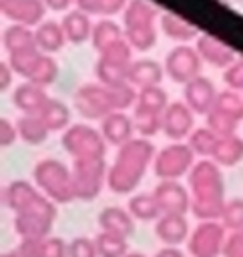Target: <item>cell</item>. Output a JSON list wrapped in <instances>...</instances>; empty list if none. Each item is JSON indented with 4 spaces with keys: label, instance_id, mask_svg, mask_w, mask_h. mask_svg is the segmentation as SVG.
<instances>
[{
    "label": "cell",
    "instance_id": "42",
    "mask_svg": "<svg viewBox=\"0 0 243 257\" xmlns=\"http://www.w3.org/2000/svg\"><path fill=\"white\" fill-rule=\"evenodd\" d=\"M66 255L68 257H98L96 243L94 239H88V237H74L66 245Z\"/></svg>",
    "mask_w": 243,
    "mask_h": 257
},
{
    "label": "cell",
    "instance_id": "40",
    "mask_svg": "<svg viewBox=\"0 0 243 257\" xmlns=\"http://www.w3.org/2000/svg\"><path fill=\"white\" fill-rule=\"evenodd\" d=\"M161 118H163V112H153V110H147V108H141V106L133 108L135 128L145 139H151L153 135H157L161 131Z\"/></svg>",
    "mask_w": 243,
    "mask_h": 257
},
{
    "label": "cell",
    "instance_id": "8",
    "mask_svg": "<svg viewBox=\"0 0 243 257\" xmlns=\"http://www.w3.org/2000/svg\"><path fill=\"white\" fill-rule=\"evenodd\" d=\"M195 163L197 157L187 141L171 143L157 151L153 159V173L159 177V181H179L181 177L191 173Z\"/></svg>",
    "mask_w": 243,
    "mask_h": 257
},
{
    "label": "cell",
    "instance_id": "33",
    "mask_svg": "<svg viewBox=\"0 0 243 257\" xmlns=\"http://www.w3.org/2000/svg\"><path fill=\"white\" fill-rule=\"evenodd\" d=\"M44 124L48 126L50 133H58V131H66L72 122H70V108L62 102V100H56V98H48V102L44 104V108L40 110L38 114Z\"/></svg>",
    "mask_w": 243,
    "mask_h": 257
},
{
    "label": "cell",
    "instance_id": "41",
    "mask_svg": "<svg viewBox=\"0 0 243 257\" xmlns=\"http://www.w3.org/2000/svg\"><path fill=\"white\" fill-rule=\"evenodd\" d=\"M219 221L223 223V227L227 231L243 229V199L235 197V199L225 201V207H223V213H221Z\"/></svg>",
    "mask_w": 243,
    "mask_h": 257
},
{
    "label": "cell",
    "instance_id": "14",
    "mask_svg": "<svg viewBox=\"0 0 243 257\" xmlns=\"http://www.w3.org/2000/svg\"><path fill=\"white\" fill-rule=\"evenodd\" d=\"M193 131H195V112L189 108V104L185 100L169 102V106L163 110L161 133L173 143H181L187 141Z\"/></svg>",
    "mask_w": 243,
    "mask_h": 257
},
{
    "label": "cell",
    "instance_id": "48",
    "mask_svg": "<svg viewBox=\"0 0 243 257\" xmlns=\"http://www.w3.org/2000/svg\"><path fill=\"white\" fill-rule=\"evenodd\" d=\"M153 257H185V253L179 249V247H163V249H159Z\"/></svg>",
    "mask_w": 243,
    "mask_h": 257
},
{
    "label": "cell",
    "instance_id": "39",
    "mask_svg": "<svg viewBox=\"0 0 243 257\" xmlns=\"http://www.w3.org/2000/svg\"><path fill=\"white\" fill-rule=\"evenodd\" d=\"M135 106H141V108H147V110H153V112H163L169 106V96H167V92H165V88L161 84L147 86V88L139 90Z\"/></svg>",
    "mask_w": 243,
    "mask_h": 257
},
{
    "label": "cell",
    "instance_id": "16",
    "mask_svg": "<svg viewBox=\"0 0 243 257\" xmlns=\"http://www.w3.org/2000/svg\"><path fill=\"white\" fill-rule=\"evenodd\" d=\"M0 10L6 20L12 24H22L28 28H36L46 14V6L42 0H0Z\"/></svg>",
    "mask_w": 243,
    "mask_h": 257
},
{
    "label": "cell",
    "instance_id": "46",
    "mask_svg": "<svg viewBox=\"0 0 243 257\" xmlns=\"http://www.w3.org/2000/svg\"><path fill=\"white\" fill-rule=\"evenodd\" d=\"M14 68L10 66V62L8 60H2L0 62V88H2V92H6L10 86H12V78H14Z\"/></svg>",
    "mask_w": 243,
    "mask_h": 257
},
{
    "label": "cell",
    "instance_id": "45",
    "mask_svg": "<svg viewBox=\"0 0 243 257\" xmlns=\"http://www.w3.org/2000/svg\"><path fill=\"white\" fill-rule=\"evenodd\" d=\"M18 139H20V137H18V126H16V122H12L10 118L2 116V118H0V145H2L4 149H8V147H12Z\"/></svg>",
    "mask_w": 243,
    "mask_h": 257
},
{
    "label": "cell",
    "instance_id": "43",
    "mask_svg": "<svg viewBox=\"0 0 243 257\" xmlns=\"http://www.w3.org/2000/svg\"><path fill=\"white\" fill-rule=\"evenodd\" d=\"M223 78H225L227 88L243 92V58H237L231 66H227L223 72Z\"/></svg>",
    "mask_w": 243,
    "mask_h": 257
},
{
    "label": "cell",
    "instance_id": "37",
    "mask_svg": "<svg viewBox=\"0 0 243 257\" xmlns=\"http://www.w3.org/2000/svg\"><path fill=\"white\" fill-rule=\"evenodd\" d=\"M131 0H76V8L88 12L90 16L112 18L118 12H125Z\"/></svg>",
    "mask_w": 243,
    "mask_h": 257
},
{
    "label": "cell",
    "instance_id": "28",
    "mask_svg": "<svg viewBox=\"0 0 243 257\" xmlns=\"http://www.w3.org/2000/svg\"><path fill=\"white\" fill-rule=\"evenodd\" d=\"M66 245L58 237H42V239H22L16 247L24 257H68Z\"/></svg>",
    "mask_w": 243,
    "mask_h": 257
},
{
    "label": "cell",
    "instance_id": "4",
    "mask_svg": "<svg viewBox=\"0 0 243 257\" xmlns=\"http://www.w3.org/2000/svg\"><path fill=\"white\" fill-rule=\"evenodd\" d=\"M159 8L149 0H131L123 12V28L125 38L133 46V50L147 52L157 44V28H159Z\"/></svg>",
    "mask_w": 243,
    "mask_h": 257
},
{
    "label": "cell",
    "instance_id": "3",
    "mask_svg": "<svg viewBox=\"0 0 243 257\" xmlns=\"http://www.w3.org/2000/svg\"><path fill=\"white\" fill-rule=\"evenodd\" d=\"M137 94L139 90L129 82L120 86H106L96 80L76 88L72 96V104L82 118L102 120L110 112L133 108L137 102Z\"/></svg>",
    "mask_w": 243,
    "mask_h": 257
},
{
    "label": "cell",
    "instance_id": "38",
    "mask_svg": "<svg viewBox=\"0 0 243 257\" xmlns=\"http://www.w3.org/2000/svg\"><path fill=\"white\" fill-rule=\"evenodd\" d=\"M98 257H125L129 253V239L100 231L94 237Z\"/></svg>",
    "mask_w": 243,
    "mask_h": 257
},
{
    "label": "cell",
    "instance_id": "44",
    "mask_svg": "<svg viewBox=\"0 0 243 257\" xmlns=\"http://www.w3.org/2000/svg\"><path fill=\"white\" fill-rule=\"evenodd\" d=\"M221 257H243V229L229 231Z\"/></svg>",
    "mask_w": 243,
    "mask_h": 257
},
{
    "label": "cell",
    "instance_id": "20",
    "mask_svg": "<svg viewBox=\"0 0 243 257\" xmlns=\"http://www.w3.org/2000/svg\"><path fill=\"white\" fill-rule=\"evenodd\" d=\"M100 133L106 141V145L110 147H123L127 145L131 139H135V120L131 114H127V110H116L110 112L108 116H104L100 120Z\"/></svg>",
    "mask_w": 243,
    "mask_h": 257
},
{
    "label": "cell",
    "instance_id": "27",
    "mask_svg": "<svg viewBox=\"0 0 243 257\" xmlns=\"http://www.w3.org/2000/svg\"><path fill=\"white\" fill-rule=\"evenodd\" d=\"M34 38H36L38 50L44 52V54H56L68 42L62 24L56 22V20H42L34 28Z\"/></svg>",
    "mask_w": 243,
    "mask_h": 257
},
{
    "label": "cell",
    "instance_id": "2",
    "mask_svg": "<svg viewBox=\"0 0 243 257\" xmlns=\"http://www.w3.org/2000/svg\"><path fill=\"white\" fill-rule=\"evenodd\" d=\"M157 149L145 137H135L127 145L118 147L114 161L108 165L106 187L116 195L133 193L143 181L149 167H153V159Z\"/></svg>",
    "mask_w": 243,
    "mask_h": 257
},
{
    "label": "cell",
    "instance_id": "19",
    "mask_svg": "<svg viewBox=\"0 0 243 257\" xmlns=\"http://www.w3.org/2000/svg\"><path fill=\"white\" fill-rule=\"evenodd\" d=\"M189 235H191V229H189L187 215L163 213L155 221V237L167 247H179L181 243L189 241Z\"/></svg>",
    "mask_w": 243,
    "mask_h": 257
},
{
    "label": "cell",
    "instance_id": "10",
    "mask_svg": "<svg viewBox=\"0 0 243 257\" xmlns=\"http://www.w3.org/2000/svg\"><path fill=\"white\" fill-rule=\"evenodd\" d=\"M207 126L219 137L235 135L237 124L243 120V94L237 90H221L213 110L205 116Z\"/></svg>",
    "mask_w": 243,
    "mask_h": 257
},
{
    "label": "cell",
    "instance_id": "29",
    "mask_svg": "<svg viewBox=\"0 0 243 257\" xmlns=\"http://www.w3.org/2000/svg\"><path fill=\"white\" fill-rule=\"evenodd\" d=\"M2 46L8 52V56L30 50V48H38L34 38V28H28L22 24H10L2 32Z\"/></svg>",
    "mask_w": 243,
    "mask_h": 257
},
{
    "label": "cell",
    "instance_id": "50",
    "mask_svg": "<svg viewBox=\"0 0 243 257\" xmlns=\"http://www.w3.org/2000/svg\"><path fill=\"white\" fill-rule=\"evenodd\" d=\"M125 257H147V255H143V253H137V251H129Z\"/></svg>",
    "mask_w": 243,
    "mask_h": 257
},
{
    "label": "cell",
    "instance_id": "36",
    "mask_svg": "<svg viewBox=\"0 0 243 257\" xmlns=\"http://www.w3.org/2000/svg\"><path fill=\"white\" fill-rule=\"evenodd\" d=\"M217 143H219V135L211 131L209 126H195V131L187 139V145L191 147L195 157H203V159L213 157Z\"/></svg>",
    "mask_w": 243,
    "mask_h": 257
},
{
    "label": "cell",
    "instance_id": "35",
    "mask_svg": "<svg viewBox=\"0 0 243 257\" xmlns=\"http://www.w3.org/2000/svg\"><path fill=\"white\" fill-rule=\"evenodd\" d=\"M58 72H60V68H58V62H56V58L52 56V54H40L38 56V60L34 62V66H32V70L28 72V76L24 78V80H28V82H34V84H38V86H50L56 78H58Z\"/></svg>",
    "mask_w": 243,
    "mask_h": 257
},
{
    "label": "cell",
    "instance_id": "15",
    "mask_svg": "<svg viewBox=\"0 0 243 257\" xmlns=\"http://www.w3.org/2000/svg\"><path fill=\"white\" fill-rule=\"evenodd\" d=\"M153 195L163 213L187 215L191 211V193L181 181H159Z\"/></svg>",
    "mask_w": 243,
    "mask_h": 257
},
{
    "label": "cell",
    "instance_id": "47",
    "mask_svg": "<svg viewBox=\"0 0 243 257\" xmlns=\"http://www.w3.org/2000/svg\"><path fill=\"white\" fill-rule=\"evenodd\" d=\"M42 2L52 12H68V10H72L70 6L76 4V0H42Z\"/></svg>",
    "mask_w": 243,
    "mask_h": 257
},
{
    "label": "cell",
    "instance_id": "17",
    "mask_svg": "<svg viewBox=\"0 0 243 257\" xmlns=\"http://www.w3.org/2000/svg\"><path fill=\"white\" fill-rule=\"evenodd\" d=\"M217 96H219V92H217L213 80L203 76V74L193 78L191 82H187L183 86V100L189 104V108L195 114L207 116L213 110V106L217 102Z\"/></svg>",
    "mask_w": 243,
    "mask_h": 257
},
{
    "label": "cell",
    "instance_id": "9",
    "mask_svg": "<svg viewBox=\"0 0 243 257\" xmlns=\"http://www.w3.org/2000/svg\"><path fill=\"white\" fill-rule=\"evenodd\" d=\"M62 147L76 161V159H104L108 145L100 128H92L90 124L76 122L62 133Z\"/></svg>",
    "mask_w": 243,
    "mask_h": 257
},
{
    "label": "cell",
    "instance_id": "32",
    "mask_svg": "<svg viewBox=\"0 0 243 257\" xmlns=\"http://www.w3.org/2000/svg\"><path fill=\"white\" fill-rule=\"evenodd\" d=\"M219 167H233L243 161V139L237 135L219 137L215 153L211 157Z\"/></svg>",
    "mask_w": 243,
    "mask_h": 257
},
{
    "label": "cell",
    "instance_id": "30",
    "mask_svg": "<svg viewBox=\"0 0 243 257\" xmlns=\"http://www.w3.org/2000/svg\"><path fill=\"white\" fill-rule=\"evenodd\" d=\"M120 38H125V28L118 22H114L112 18H100V20L94 22L90 44L100 54L102 50H106L110 44L118 42Z\"/></svg>",
    "mask_w": 243,
    "mask_h": 257
},
{
    "label": "cell",
    "instance_id": "6",
    "mask_svg": "<svg viewBox=\"0 0 243 257\" xmlns=\"http://www.w3.org/2000/svg\"><path fill=\"white\" fill-rule=\"evenodd\" d=\"M2 203L14 215H18V213H42V215H48L54 219L58 215L56 203L50 201L46 195H42L34 183H28L24 179H14L2 189Z\"/></svg>",
    "mask_w": 243,
    "mask_h": 257
},
{
    "label": "cell",
    "instance_id": "11",
    "mask_svg": "<svg viewBox=\"0 0 243 257\" xmlns=\"http://www.w3.org/2000/svg\"><path fill=\"white\" fill-rule=\"evenodd\" d=\"M108 165L104 159H76L72 163L74 193L80 201H92L106 185Z\"/></svg>",
    "mask_w": 243,
    "mask_h": 257
},
{
    "label": "cell",
    "instance_id": "22",
    "mask_svg": "<svg viewBox=\"0 0 243 257\" xmlns=\"http://www.w3.org/2000/svg\"><path fill=\"white\" fill-rule=\"evenodd\" d=\"M98 227L104 233H112L129 239L135 233V217L125 207H118V205L104 207L98 213Z\"/></svg>",
    "mask_w": 243,
    "mask_h": 257
},
{
    "label": "cell",
    "instance_id": "21",
    "mask_svg": "<svg viewBox=\"0 0 243 257\" xmlns=\"http://www.w3.org/2000/svg\"><path fill=\"white\" fill-rule=\"evenodd\" d=\"M165 76V66L153 58H135L129 66V76L127 82L133 84L137 90L147 88V86H157L161 84Z\"/></svg>",
    "mask_w": 243,
    "mask_h": 257
},
{
    "label": "cell",
    "instance_id": "12",
    "mask_svg": "<svg viewBox=\"0 0 243 257\" xmlns=\"http://www.w3.org/2000/svg\"><path fill=\"white\" fill-rule=\"evenodd\" d=\"M165 74L177 82V84H187L193 78L201 76V68H203V58L197 52L195 46L191 44H177L175 48H171L165 56Z\"/></svg>",
    "mask_w": 243,
    "mask_h": 257
},
{
    "label": "cell",
    "instance_id": "31",
    "mask_svg": "<svg viewBox=\"0 0 243 257\" xmlns=\"http://www.w3.org/2000/svg\"><path fill=\"white\" fill-rule=\"evenodd\" d=\"M16 126H18V137L22 143H26L28 147H38L42 145L50 131L48 126L44 124V120L38 116V114H22L18 120H16Z\"/></svg>",
    "mask_w": 243,
    "mask_h": 257
},
{
    "label": "cell",
    "instance_id": "5",
    "mask_svg": "<svg viewBox=\"0 0 243 257\" xmlns=\"http://www.w3.org/2000/svg\"><path fill=\"white\" fill-rule=\"evenodd\" d=\"M34 185L40 189L42 195H46L50 201L56 205H66L76 199L74 193V179H72V169L60 163L58 159H42L34 165L32 171Z\"/></svg>",
    "mask_w": 243,
    "mask_h": 257
},
{
    "label": "cell",
    "instance_id": "26",
    "mask_svg": "<svg viewBox=\"0 0 243 257\" xmlns=\"http://www.w3.org/2000/svg\"><path fill=\"white\" fill-rule=\"evenodd\" d=\"M54 217L42 213H18L14 215V231L20 239H42L52 233Z\"/></svg>",
    "mask_w": 243,
    "mask_h": 257
},
{
    "label": "cell",
    "instance_id": "49",
    "mask_svg": "<svg viewBox=\"0 0 243 257\" xmlns=\"http://www.w3.org/2000/svg\"><path fill=\"white\" fill-rule=\"evenodd\" d=\"M2 257H24V255H22L18 249H12V251H4Z\"/></svg>",
    "mask_w": 243,
    "mask_h": 257
},
{
    "label": "cell",
    "instance_id": "23",
    "mask_svg": "<svg viewBox=\"0 0 243 257\" xmlns=\"http://www.w3.org/2000/svg\"><path fill=\"white\" fill-rule=\"evenodd\" d=\"M48 94L44 86H38L34 82L24 80L22 84H18L12 92V102L14 106L24 112V114H40V110L44 108V104L48 102Z\"/></svg>",
    "mask_w": 243,
    "mask_h": 257
},
{
    "label": "cell",
    "instance_id": "34",
    "mask_svg": "<svg viewBox=\"0 0 243 257\" xmlns=\"http://www.w3.org/2000/svg\"><path fill=\"white\" fill-rule=\"evenodd\" d=\"M129 213L135 217V221H157L163 211L155 199L153 193H137L129 199V205H127Z\"/></svg>",
    "mask_w": 243,
    "mask_h": 257
},
{
    "label": "cell",
    "instance_id": "1",
    "mask_svg": "<svg viewBox=\"0 0 243 257\" xmlns=\"http://www.w3.org/2000/svg\"><path fill=\"white\" fill-rule=\"evenodd\" d=\"M187 179L191 213L199 221H219L225 207V183L221 167L213 159H201L195 163Z\"/></svg>",
    "mask_w": 243,
    "mask_h": 257
},
{
    "label": "cell",
    "instance_id": "13",
    "mask_svg": "<svg viewBox=\"0 0 243 257\" xmlns=\"http://www.w3.org/2000/svg\"><path fill=\"white\" fill-rule=\"evenodd\" d=\"M227 229L221 221H199L191 231L187 247L191 257H221L227 241Z\"/></svg>",
    "mask_w": 243,
    "mask_h": 257
},
{
    "label": "cell",
    "instance_id": "18",
    "mask_svg": "<svg viewBox=\"0 0 243 257\" xmlns=\"http://www.w3.org/2000/svg\"><path fill=\"white\" fill-rule=\"evenodd\" d=\"M195 48L201 54L203 62H207L209 66H215V68H223V70L239 58L237 52L227 42H223L221 38H217L213 34H203L201 32L199 38L195 40Z\"/></svg>",
    "mask_w": 243,
    "mask_h": 257
},
{
    "label": "cell",
    "instance_id": "25",
    "mask_svg": "<svg viewBox=\"0 0 243 257\" xmlns=\"http://www.w3.org/2000/svg\"><path fill=\"white\" fill-rule=\"evenodd\" d=\"M159 28L167 38H171L179 44H189L191 40H197L201 34V30L191 20H187L175 12H161Z\"/></svg>",
    "mask_w": 243,
    "mask_h": 257
},
{
    "label": "cell",
    "instance_id": "24",
    "mask_svg": "<svg viewBox=\"0 0 243 257\" xmlns=\"http://www.w3.org/2000/svg\"><path fill=\"white\" fill-rule=\"evenodd\" d=\"M60 24H62L66 40L70 44H84V42H88L90 36H92V28H94L92 16L88 12H84V10H80V8H72V10L64 12Z\"/></svg>",
    "mask_w": 243,
    "mask_h": 257
},
{
    "label": "cell",
    "instance_id": "7",
    "mask_svg": "<svg viewBox=\"0 0 243 257\" xmlns=\"http://www.w3.org/2000/svg\"><path fill=\"white\" fill-rule=\"evenodd\" d=\"M133 46L129 44L127 38H120L118 42L110 44L106 50L98 54L94 72L96 80L106 84V86H120L127 84L129 76V66L133 62Z\"/></svg>",
    "mask_w": 243,
    "mask_h": 257
}]
</instances>
